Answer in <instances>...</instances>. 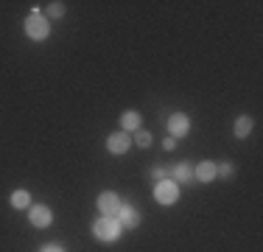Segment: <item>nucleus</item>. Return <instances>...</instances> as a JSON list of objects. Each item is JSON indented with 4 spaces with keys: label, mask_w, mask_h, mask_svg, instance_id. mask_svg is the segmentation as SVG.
<instances>
[{
    "label": "nucleus",
    "mask_w": 263,
    "mask_h": 252,
    "mask_svg": "<svg viewBox=\"0 0 263 252\" xmlns=\"http://www.w3.org/2000/svg\"><path fill=\"white\" fill-rule=\"evenodd\" d=\"M162 149H165V151H174V149H177V140H174V137L168 135L165 140H162Z\"/></svg>",
    "instance_id": "6ab92c4d"
},
{
    "label": "nucleus",
    "mask_w": 263,
    "mask_h": 252,
    "mask_svg": "<svg viewBox=\"0 0 263 252\" xmlns=\"http://www.w3.org/2000/svg\"><path fill=\"white\" fill-rule=\"evenodd\" d=\"M26 34H28V40H34V42H42V40L51 37V23H48V17L42 14V11H31L26 17Z\"/></svg>",
    "instance_id": "f03ea898"
},
{
    "label": "nucleus",
    "mask_w": 263,
    "mask_h": 252,
    "mask_svg": "<svg viewBox=\"0 0 263 252\" xmlns=\"http://www.w3.org/2000/svg\"><path fill=\"white\" fill-rule=\"evenodd\" d=\"M193 179H199V182H213L216 179V163H210V160H202L196 168H193Z\"/></svg>",
    "instance_id": "9d476101"
},
{
    "label": "nucleus",
    "mask_w": 263,
    "mask_h": 252,
    "mask_svg": "<svg viewBox=\"0 0 263 252\" xmlns=\"http://www.w3.org/2000/svg\"><path fill=\"white\" fill-rule=\"evenodd\" d=\"M118 222H121L123 230H137V227H140V213H137V207L123 202L121 213H118Z\"/></svg>",
    "instance_id": "6e6552de"
},
{
    "label": "nucleus",
    "mask_w": 263,
    "mask_h": 252,
    "mask_svg": "<svg viewBox=\"0 0 263 252\" xmlns=\"http://www.w3.org/2000/svg\"><path fill=\"white\" fill-rule=\"evenodd\" d=\"M140 123H143V115H140L137 110H126V112L121 115V126H123V132H129V135L140 129Z\"/></svg>",
    "instance_id": "9b49d317"
},
{
    "label": "nucleus",
    "mask_w": 263,
    "mask_h": 252,
    "mask_svg": "<svg viewBox=\"0 0 263 252\" xmlns=\"http://www.w3.org/2000/svg\"><path fill=\"white\" fill-rule=\"evenodd\" d=\"M252 126H255V121L249 115H238L235 118V126H233L235 137H238V140H247V137L252 135Z\"/></svg>",
    "instance_id": "f8f14e48"
},
{
    "label": "nucleus",
    "mask_w": 263,
    "mask_h": 252,
    "mask_svg": "<svg viewBox=\"0 0 263 252\" xmlns=\"http://www.w3.org/2000/svg\"><path fill=\"white\" fill-rule=\"evenodd\" d=\"M168 179H174L177 185H191L193 182V166L191 163H177V166L168 171Z\"/></svg>",
    "instance_id": "1a4fd4ad"
},
{
    "label": "nucleus",
    "mask_w": 263,
    "mask_h": 252,
    "mask_svg": "<svg viewBox=\"0 0 263 252\" xmlns=\"http://www.w3.org/2000/svg\"><path fill=\"white\" fill-rule=\"evenodd\" d=\"M187 132H191V118H187L185 112H174V115L168 118V135H171L174 140H182Z\"/></svg>",
    "instance_id": "423d86ee"
},
{
    "label": "nucleus",
    "mask_w": 263,
    "mask_h": 252,
    "mask_svg": "<svg viewBox=\"0 0 263 252\" xmlns=\"http://www.w3.org/2000/svg\"><path fill=\"white\" fill-rule=\"evenodd\" d=\"M216 176H221V179H233V176H235V166L230 160H224L221 166H216Z\"/></svg>",
    "instance_id": "dca6fc26"
},
{
    "label": "nucleus",
    "mask_w": 263,
    "mask_h": 252,
    "mask_svg": "<svg viewBox=\"0 0 263 252\" xmlns=\"http://www.w3.org/2000/svg\"><path fill=\"white\" fill-rule=\"evenodd\" d=\"M132 140H135L140 149H148V146H152V140H154V137H152V132H146V129H137Z\"/></svg>",
    "instance_id": "2eb2a0df"
},
{
    "label": "nucleus",
    "mask_w": 263,
    "mask_h": 252,
    "mask_svg": "<svg viewBox=\"0 0 263 252\" xmlns=\"http://www.w3.org/2000/svg\"><path fill=\"white\" fill-rule=\"evenodd\" d=\"M28 222L34 227H40V230H45V227L53 224V210L48 205H31L28 207Z\"/></svg>",
    "instance_id": "39448f33"
},
{
    "label": "nucleus",
    "mask_w": 263,
    "mask_h": 252,
    "mask_svg": "<svg viewBox=\"0 0 263 252\" xmlns=\"http://www.w3.org/2000/svg\"><path fill=\"white\" fill-rule=\"evenodd\" d=\"M48 17H51V20H59V17H65V3H62V0H53V3H48Z\"/></svg>",
    "instance_id": "4468645a"
},
{
    "label": "nucleus",
    "mask_w": 263,
    "mask_h": 252,
    "mask_svg": "<svg viewBox=\"0 0 263 252\" xmlns=\"http://www.w3.org/2000/svg\"><path fill=\"white\" fill-rule=\"evenodd\" d=\"M92 236H96L98 241H104V244H112V241H118V238L123 236V227H121L118 219L98 216L96 222H92Z\"/></svg>",
    "instance_id": "f257e3e1"
},
{
    "label": "nucleus",
    "mask_w": 263,
    "mask_h": 252,
    "mask_svg": "<svg viewBox=\"0 0 263 252\" xmlns=\"http://www.w3.org/2000/svg\"><path fill=\"white\" fill-rule=\"evenodd\" d=\"M96 207H98V213H101V216L118 219V213H121V207H123V199L118 196L115 191H104V193H98Z\"/></svg>",
    "instance_id": "7ed1b4c3"
},
{
    "label": "nucleus",
    "mask_w": 263,
    "mask_h": 252,
    "mask_svg": "<svg viewBox=\"0 0 263 252\" xmlns=\"http://www.w3.org/2000/svg\"><path fill=\"white\" fill-rule=\"evenodd\" d=\"M148 176H152L154 182H160V179H168V171H165V168H157V166H154L152 171H148Z\"/></svg>",
    "instance_id": "f3484780"
},
{
    "label": "nucleus",
    "mask_w": 263,
    "mask_h": 252,
    "mask_svg": "<svg viewBox=\"0 0 263 252\" xmlns=\"http://www.w3.org/2000/svg\"><path fill=\"white\" fill-rule=\"evenodd\" d=\"M11 207H14V210H28V207H31V193L23 191V188H20V191H14V193H11Z\"/></svg>",
    "instance_id": "ddd939ff"
},
{
    "label": "nucleus",
    "mask_w": 263,
    "mask_h": 252,
    "mask_svg": "<svg viewBox=\"0 0 263 252\" xmlns=\"http://www.w3.org/2000/svg\"><path fill=\"white\" fill-rule=\"evenodd\" d=\"M154 199L160 202V205H174V202L179 199V185L174 179H160L157 185H154Z\"/></svg>",
    "instance_id": "20e7f679"
},
{
    "label": "nucleus",
    "mask_w": 263,
    "mask_h": 252,
    "mask_svg": "<svg viewBox=\"0 0 263 252\" xmlns=\"http://www.w3.org/2000/svg\"><path fill=\"white\" fill-rule=\"evenodd\" d=\"M40 252H65V247H62V244H42V247H40Z\"/></svg>",
    "instance_id": "a211bd4d"
},
{
    "label": "nucleus",
    "mask_w": 263,
    "mask_h": 252,
    "mask_svg": "<svg viewBox=\"0 0 263 252\" xmlns=\"http://www.w3.org/2000/svg\"><path fill=\"white\" fill-rule=\"evenodd\" d=\"M129 149H132L129 132H112V135L106 137V151H109V154H126Z\"/></svg>",
    "instance_id": "0eeeda50"
}]
</instances>
